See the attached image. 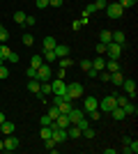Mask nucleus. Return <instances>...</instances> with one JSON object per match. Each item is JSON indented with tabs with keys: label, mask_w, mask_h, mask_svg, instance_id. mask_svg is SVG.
<instances>
[{
	"label": "nucleus",
	"mask_w": 138,
	"mask_h": 154,
	"mask_svg": "<svg viewBox=\"0 0 138 154\" xmlns=\"http://www.w3.org/2000/svg\"><path fill=\"white\" fill-rule=\"evenodd\" d=\"M83 90H85V88H83V83H78V81H76V83H67V92H65V97L74 101L76 97L83 94Z\"/></svg>",
	"instance_id": "obj_1"
},
{
	"label": "nucleus",
	"mask_w": 138,
	"mask_h": 154,
	"mask_svg": "<svg viewBox=\"0 0 138 154\" xmlns=\"http://www.w3.org/2000/svg\"><path fill=\"white\" fill-rule=\"evenodd\" d=\"M53 71H51V64L48 62H41L39 67H37V81L39 83H46V81H51Z\"/></svg>",
	"instance_id": "obj_2"
},
{
	"label": "nucleus",
	"mask_w": 138,
	"mask_h": 154,
	"mask_svg": "<svg viewBox=\"0 0 138 154\" xmlns=\"http://www.w3.org/2000/svg\"><path fill=\"white\" fill-rule=\"evenodd\" d=\"M106 14H108V19H120V16L124 14V9H122V5L115 0V2H108V5H106Z\"/></svg>",
	"instance_id": "obj_3"
},
{
	"label": "nucleus",
	"mask_w": 138,
	"mask_h": 154,
	"mask_svg": "<svg viewBox=\"0 0 138 154\" xmlns=\"http://www.w3.org/2000/svg\"><path fill=\"white\" fill-rule=\"evenodd\" d=\"M120 88H122V90L127 92V97H129L131 101H133V99H136V94H138V92H136V81H133V78H124Z\"/></svg>",
	"instance_id": "obj_4"
},
{
	"label": "nucleus",
	"mask_w": 138,
	"mask_h": 154,
	"mask_svg": "<svg viewBox=\"0 0 138 154\" xmlns=\"http://www.w3.org/2000/svg\"><path fill=\"white\" fill-rule=\"evenodd\" d=\"M122 48H124V46L115 44V42H108V44H106V53H108V58H111V60H118L120 55H122Z\"/></svg>",
	"instance_id": "obj_5"
},
{
	"label": "nucleus",
	"mask_w": 138,
	"mask_h": 154,
	"mask_svg": "<svg viewBox=\"0 0 138 154\" xmlns=\"http://www.w3.org/2000/svg\"><path fill=\"white\" fill-rule=\"evenodd\" d=\"M48 83H51V92H53V94H65V92H67L65 78H53V81H48Z\"/></svg>",
	"instance_id": "obj_6"
},
{
	"label": "nucleus",
	"mask_w": 138,
	"mask_h": 154,
	"mask_svg": "<svg viewBox=\"0 0 138 154\" xmlns=\"http://www.w3.org/2000/svg\"><path fill=\"white\" fill-rule=\"evenodd\" d=\"M115 106H118V101H115V94H106L104 99L99 101V108H101V110H108V113H111Z\"/></svg>",
	"instance_id": "obj_7"
},
{
	"label": "nucleus",
	"mask_w": 138,
	"mask_h": 154,
	"mask_svg": "<svg viewBox=\"0 0 138 154\" xmlns=\"http://www.w3.org/2000/svg\"><path fill=\"white\" fill-rule=\"evenodd\" d=\"M2 147H5V152H14V149H19V138L16 136H5V140H2Z\"/></svg>",
	"instance_id": "obj_8"
},
{
	"label": "nucleus",
	"mask_w": 138,
	"mask_h": 154,
	"mask_svg": "<svg viewBox=\"0 0 138 154\" xmlns=\"http://www.w3.org/2000/svg\"><path fill=\"white\" fill-rule=\"evenodd\" d=\"M51 138L58 145H62V143L67 140V129H60V127H53V134H51Z\"/></svg>",
	"instance_id": "obj_9"
},
{
	"label": "nucleus",
	"mask_w": 138,
	"mask_h": 154,
	"mask_svg": "<svg viewBox=\"0 0 138 154\" xmlns=\"http://www.w3.org/2000/svg\"><path fill=\"white\" fill-rule=\"evenodd\" d=\"M83 108L90 113V110H94V108H99V101H97V97H85L83 99Z\"/></svg>",
	"instance_id": "obj_10"
},
{
	"label": "nucleus",
	"mask_w": 138,
	"mask_h": 154,
	"mask_svg": "<svg viewBox=\"0 0 138 154\" xmlns=\"http://www.w3.org/2000/svg\"><path fill=\"white\" fill-rule=\"evenodd\" d=\"M67 115H69V122L76 124L78 120H83V117H85V110H76V108H72L69 113H67Z\"/></svg>",
	"instance_id": "obj_11"
},
{
	"label": "nucleus",
	"mask_w": 138,
	"mask_h": 154,
	"mask_svg": "<svg viewBox=\"0 0 138 154\" xmlns=\"http://www.w3.org/2000/svg\"><path fill=\"white\" fill-rule=\"evenodd\" d=\"M53 53H55V58H67V55H69V46L67 44H55Z\"/></svg>",
	"instance_id": "obj_12"
},
{
	"label": "nucleus",
	"mask_w": 138,
	"mask_h": 154,
	"mask_svg": "<svg viewBox=\"0 0 138 154\" xmlns=\"http://www.w3.org/2000/svg\"><path fill=\"white\" fill-rule=\"evenodd\" d=\"M14 131H16V127H14V122H7V120H5V122L0 124V134H2V136H12Z\"/></svg>",
	"instance_id": "obj_13"
},
{
	"label": "nucleus",
	"mask_w": 138,
	"mask_h": 154,
	"mask_svg": "<svg viewBox=\"0 0 138 154\" xmlns=\"http://www.w3.org/2000/svg\"><path fill=\"white\" fill-rule=\"evenodd\" d=\"M111 115H113V120H115V122H122V120L127 117V113H124V108H120V106H115V108L111 110Z\"/></svg>",
	"instance_id": "obj_14"
},
{
	"label": "nucleus",
	"mask_w": 138,
	"mask_h": 154,
	"mask_svg": "<svg viewBox=\"0 0 138 154\" xmlns=\"http://www.w3.org/2000/svg\"><path fill=\"white\" fill-rule=\"evenodd\" d=\"M111 42H115V44H122V46H124V44H127V35H124L122 30H115V32H113V39H111Z\"/></svg>",
	"instance_id": "obj_15"
},
{
	"label": "nucleus",
	"mask_w": 138,
	"mask_h": 154,
	"mask_svg": "<svg viewBox=\"0 0 138 154\" xmlns=\"http://www.w3.org/2000/svg\"><path fill=\"white\" fill-rule=\"evenodd\" d=\"M72 108H74V101H67V99H65V101H60V103H58V110L62 113V115H67Z\"/></svg>",
	"instance_id": "obj_16"
},
{
	"label": "nucleus",
	"mask_w": 138,
	"mask_h": 154,
	"mask_svg": "<svg viewBox=\"0 0 138 154\" xmlns=\"http://www.w3.org/2000/svg\"><path fill=\"white\" fill-rule=\"evenodd\" d=\"M104 69L108 71V74H113V71H120V64H118V60H106Z\"/></svg>",
	"instance_id": "obj_17"
},
{
	"label": "nucleus",
	"mask_w": 138,
	"mask_h": 154,
	"mask_svg": "<svg viewBox=\"0 0 138 154\" xmlns=\"http://www.w3.org/2000/svg\"><path fill=\"white\" fill-rule=\"evenodd\" d=\"M55 44H58V39H55V37H44V51H53Z\"/></svg>",
	"instance_id": "obj_18"
},
{
	"label": "nucleus",
	"mask_w": 138,
	"mask_h": 154,
	"mask_svg": "<svg viewBox=\"0 0 138 154\" xmlns=\"http://www.w3.org/2000/svg\"><path fill=\"white\" fill-rule=\"evenodd\" d=\"M90 62H92V69L101 71V69H104V64H106V60L101 58V55H97V58H94V60H90Z\"/></svg>",
	"instance_id": "obj_19"
},
{
	"label": "nucleus",
	"mask_w": 138,
	"mask_h": 154,
	"mask_svg": "<svg viewBox=\"0 0 138 154\" xmlns=\"http://www.w3.org/2000/svg\"><path fill=\"white\" fill-rule=\"evenodd\" d=\"M111 39H113V32L111 30H101V32H99V42H101V44H108Z\"/></svg>",
	"instance_id": "obj_20"
},
{
	"label": "nucleus",
	"mask_w": 138,
	"mask_h": 154,
	"mask_svg": "<svg viewBox=\"0 0 138 154\" xmlns=\"http://www.w3.org/2000/svg\"><path fill=\"white\" fill-rule=\"evenodd\" d=\"M108 81H111L113 85H122V81H124V76H122L120 71H113V74H111V78H108Z\"/></svg>",
	"instance_id": "obj_21"
},
{
	"label": "nucleus",
	"mask_w": 138,
	"mask_h": 154,
	"mask_svg": "<svg viewBox=\"0 0 138 154\" xmlns=\"http://www.w3.org/2000/svg\"><path fill=\"white\" fill-rule=\"evenodd\" d=\"M122 108H124L127 115H136V113H138V108H136V103H133V101H127Z\"/></svg>",
	"instance_id": "obj_22"
},
{
	"label": "nucleus",
	"mask_w": 138,
	"mask_h": 154,
	"mask_svg": "<svg viewBox=\"0 0 138 154\" xmlns=\"http://www.w3.org/2000/svg\"><path fill=\"white\" fill-rule=\"evenodd\" d=\"M39 85H41V83L37 81V78H30V81H28V90L37 94V92H39Z\"/></svg>",
	"instance_id": "obj_23"
},
{
	"label": "nucleus",
	"mask_w": 138,
	"mask_h": 154,
	"mask_svg": "<svg viewBox=\"0 0 138 154\" xmlns=\"http://www.w3.org/2000/svg\"><path fill=\"white\" fill-rule=\"evenodd\" d=\"M26 16H28L26 12H14V16H12V19H14V23H19V26H23V23H26Z\"/></svg>",
	"instance_id": "obj_24"
},
{
	"label": "nucleus",
	"mask_w": 138,
	"mask_h": 154,
	"mask_svg": "<svg viewBox=\"0 0 138 154\" xmlns=\"http://www.w3.org/2000/svg\"><path fill=\"white\" fill-rule=\"evenodd\" d=\"M41 58H44V62H48V64L58 60V58H55V53H53V51H41Z\"/></svg>",
	"instance_id": "obj_25"
},
{
	"label": "nucleus",
	"mask_w": 138,
	"mask_h": 154,
	"mask_svg": "<svg viewBox=\"0 0 138 154\" xmlns=\"http://www.w3.org/2000/svg\"><path fill=\"white\" fill-rule=\"evenodd\" d=\"M9 51H12V48H9V46H7V44H0V62H5V60H7V55H9Z\"/></svg>",
	"instance_id": "obj_26"
},
{
	"label": "nucleus",
	"mask_w": 138,
	"mask_h": 154,
	"mask_svg": "<svg viewBox=\"0 0 138 154\" xmlns=\"http://www.w3.org/2000/svg\"><path fill=\"white\" fill-rule=\"evenodd\" d=\"M44 147L48 149V152H55V149H58V143L53 140V138H46V140H44Z\"/></svg>",
	"instance_id": "obj_27"
},
{
	"label": "nucleus",
	"mask_w": 138,
	"mask_h": 154,
	"mask_svg": "<svg viewBox=\"0 0 138 154\" xmlns=\"http://www.w3.org/2000/svg\"><path fill=\"white\" fill-rule=\"evenodd\" d=\"M51 134H53V127H41V129H39V136H41V140L51 138Z\"/></svg>",
	"instance_id": "obj_28"
},
{
	"label": "nucleus",
	"mask_w": 138,
	"mask_h": 154,
	"mask_svg": "<svg viewBox=\"0 0 138 154\" xmlns=\"http://www.w3.org/2000/svg\"><path fill=\"white\" fill-rule=\"evenodd\" d=\"M7 39H9V32H7V28L0 23V44H7Z\"/></svg>",
	"instance_id": "obj_29"
},
{
	"label": "nucleus",
	"mask_w": 138,
	"mask_h": 154,
	"mask_svg": "<svg viewBox=\"0 0 138 154\" xmlns=\"http://www.w3.org/2000/svg\"><path fill=\"white\" fill-rule=\"evenodd\" d=\"M124 152H127V154H136V152H138V140H131V143L124 147Z\"/></svg>",
	"instance_id": "obj_30"
},
{
	"label": "nucleus",
	"mask_w": 138,
	"mask_h": 154,
	"mask_svg": "<svg viewBox=\"0 0 138 154\" xmlns=\"http://www.w3.org/2000/svg\"><path fill=\"white\" fill-rule=\"evenodd\" d=\"M60 60V69H69V67H72V58H69V55H67V58H58Z\"/></svg>",
	"instance_id": "obj_31"
},
{
	"label": "nucleus",
	"mask_w": 138,
	"mask_h": 154,
	"mask_svg": "<svg viewBox=\"0 0 138 154\" xmlns=\"http://www.w3.org/2000/svg\"><path fill=\"white\" fill-rule=\"evenodd\" d=\"M39 124H41V127H51V124H53V117L48 115V113H44V115H41V120H39Z\"/></svg>",
	"instance_id": "obj_32"
},
{
	"label": "nucleus",
	"mask_w": 138,
	"mask_h": 154,
	"mask_svg": "<svg viewBox=\"0 0 138 154\" xmlns=\"http://www.w3.org/2000/svg\"><path fill=\"white\" fill-rule=\"evenodd\" d=\"M94 134H97V131H94V129H92L90 124H87V127L83 129V131H81V136H85V138H94Z\"/></svg>",
	"instance_id": "obj_33"
},
{
	"label": "nucleus",
	"mask_w": 138,
	"mask_h": 154,
	"mask_svg": "<svg viewBox=\"0 0 138 154\" xmlns=\"http://www.w3.org/2000/svg\"><path fill=\"white\" fill-rule=\"evenodd\" d=\"M41 62H44V58H41V55H32V58H30V67H35V69H37Z\"/></svg>",
	"instance_id": "obj_34"
},
{
	"label": "nucleus",
	"mask_w": 138,
	"mask_h": 154,
	"mask_svg": "<svg viewBox=\"0 0 138 154\" xmlns=\"http://www.w3.org/2000/svg\"><path fill=\"white\" fill-rule=\"evenodd\" d=\"M23 44H26V46H32V44H35V35L26 32V35H23Z\"/></svg>",
	"instance_id": "obj_35"
},
{
	"label": "nucleus",
	"mask_w": 138,
	"mask_h": 154,
	"mask_svg": "<svg viewBox=\"0 0 138 154\" xmlns=\"http://www.w3.org/2000/svg\"><path fill=\"white\" fill-rule=\"evenodd\" d=\"M120 5H122V9H129V7H133L138 2V0H118Z\"/></svg>",
	"instance_id": "obj_36"
},
{
	"label": "nucleus",
	"mask_w": 138,
	"mask_h": 154,
	"mask_svg": "<svg viewBox=\"0 0 138 154\" xmlns=\"http://www.w3.org/2000/svg\"><path fill=\"white\" fill-rule=\"evenodd\" d=\"M90 120H94V122H99V120H101V110H99V108L90 110Z\"/></svg>",
	"instance_id": "obj_37"
},
{
	"label": "nucleus",
	"mask_w": 138,
	"mask_h": 154,
	"mask_svg": "<svg viewBox=\"0 0 138 154\" xmlns=\"http://www.w3.org/2000/svg\"><path fill=\"white\" fill-rule=\"evenodd\" d=\"M7 62H19V53H16V51H9V55H7Z\"/></svg>",
	"instance_id": "obj_38"
},
{
	"label": "nucleus",
	"mask_w": 138,
	"mask_h": 154,
	"mask_svg": "<svg viewBox=\"0 0 138 154\" xmlns=\"http://www.w3.org/2000/svg\"><path fill=\"white\" fill-rule=\"evenodd\" d=\"M46 113H48V115H51V117H53V120H55V117H58V115H60V110H58V106H51V108L46 110Z\"/></svg>",
	"instance_id": "obj_39"
},
{
	"label": "nucleus",
	"mask_w": 138,
	"mask_h": 154,
	"mask_svg": "<svg viewBox=\"0 0 138 154\" xmlns=\"http://www.w3.org/2000/svg\"><path fill=\"white\" fill-rule=\"evenodd\" d=\"M106 5H108V0H94V7H97V12H99V9H106Z\"/></svg>",
	"instance_id": "obj_40"
},
{
	"label": "nucleus",
	"mask_w": 138,
	"mask_h": 154,
	"mask_svg": "<svg viewBox=\"0 0 138 154\" xmlns=\"http://www.w3.org/2000/svg\"><path fill=\"white\" fill-rule=\"evenodd\" d=\"M9 76V69L5 67V62H0V78H7Z\"/></svg>",
	"instance_id": "obj_41"
},
{
	"label": "nucleus",
	"mask_w": 138,
	"mask_h": 154,
	"mask_svg": "<svg viewBox=\"0 0 138 154\" xmlns=\"http://www.w3.org/2000/svg\"><path fill=\"white\" fill-rule=\"evenodd\" d=\"M81 69H83V71H90L92 69V62H90V60H81Z\"/></svg>",
	"instance_id": "obj_42"
},
{
	"label": "nucleus",
	"mask_w": 138,
	"mask_h": 154,
	"mask_svg": "<svg viewBox=\"0 0 138 154\" xmlns=\"http://www.w3.org/2000/svg\"><path fill=\"white\" fill-rule=\"evenodd\" d=\"M83 12H85V14H87V16H92V14L97 12V7H94V2H92V5H87V7H85V9H83Z\"/></svg>",
	"instance_id": "obj_43"
},
{
	"label": "nucleus",
	"mask_w": 138,
	"mask_h": 154,
	"mask_svg": "<svg viewBox=\"0 0 138 154\" xmlns=\"http://www.w3.org/2000/svg\"><path fill=\"white\" fill-rule=\"evenodd\" d=\"M28 78H37V69H35V67H28Z\"/></svg>",
	"instance_id": "obj_44"
},
{
	"label": "nucleus",
	"mask_w": 138,
	"mask_h": 154,
	"mask_svg": "<svg viewBox=\"0 0 138 154\" xmlns=\"http://www.w3.org/2000/svg\"><path fill=\"white\" fill-rule=\"evenodd\" d=\"M65 0H48V7H62Z\"/></svg>",
	"instance_id": "obj_45"
},
{
	"label": "nucleus",
	"mask_w": 138,
	"mask_h": 154,
	"mask_svg": "<svg viewBox=\"0 0 138 154\" xmlns=\"http://www.w3.org/2000/svg\"><path fill=\"white\" fill-rule=\"evenodd\" d=\"M35 5L39 7V9H46V7H48V0H37V2H35Z\"/></svg>",
	"instance_id": "obj_46"
},
{
	"label": "nucleus",
	"mask_w": 138,
	"mask_h": 154,
	"mask_svg": "<svg viewBox=\"0 0 138 154\" xmlns=\"http://www.w3.org/2000/svg\"><path fill=\"white\" fill-rule=\"evenodd\" d=\"M97 53H99V55H104V53H106V44L99 42V44H97Z\"/></svg>",
	"instance_id": "obj_47"
},
{
	"label": "nucleus",
	"mask_w": 138,
	"mask_h": 154,
	"mask_svg": "<svg viewBox=\"0 0 138 154\" xmlns=\"http://www.w3.org/2000/svg\"><path fill=\"white\" fill-rule=\"evenodd\" d=\"M35 23H37L35 16H26V26H35Z\"/></svg>",
	"instance_id": "obj_48"
},
{
	"label": "nucleus",
	"mask_w": 138,
	"mask_h": 154,
	"mask_svg": "<svg viewBox=\"0 0 138 154\" xmlns=\"http://www.w3.org/2000/svg\"><path fill=\"white\" fill-rule=\"evenodd\" d=\"M85 74H87L90 78H97V74H99V71H97V69H90V71H85Z\"/></svg>",
	"instance_id": "obj_49"
},
{
	"label": "nucleus",
	"mask_w": 138,
	"mask_h": 154,
	"mask_svg": "<svg viewBox=\"0 0 138 154\" xmlns=\"http://www.w3.org/2000/svg\"><path fill=\"white\" fill-rule=\"evenodd\" d=\"M72 28H74V30H81L83 26H81V21H74V23H72Z\"/></svg>",
	"instance_id": "obj_50"
},
{
	"label": "nucleus",
	"mask_w": 138,
	"mask_h": 154,
	"mask_svg": "<svg viewBox=\"0 0 138 154\" xmlns=\"http://www.w3.org/2000/svg\"><path fill=\"white\" fill-rule=\"evenodd\" d=\"M5 122V113H2V110H0V124Z\"/></svg>",
	"instance_id": "obj_51"
},
{
	"label": "nucleus",
	"mask_w": 138,
	"mask_h": 154,
	"mask_svg": "<svg viewBox=\"0 0 138 154\" xmlns=\"http://www.w3.org/2000/svg\"><path fill=\"white\" fill-rule=\"evenodd\" d=\"M2 149H5V147H2V140H0V152H2Z\"/></svg>",
	"instance_id": "obj_52"
},
{
	"label": "nucleus",
	"mask_w": 138,
	"mask_h": 154,
	"mask_svg": "<svg viewBox=\"0 0 138 154\" xmlns=\"http://www.w3.org/2000/svg\"><path fill=\"white\" fill-rule=\"evenodd\" d=\"M0 136H2V134H0Z\"/></svg>",
	"instance_id": "obj_53"
}]
</instances>
